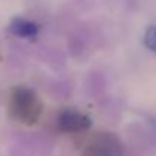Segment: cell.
Wrapping results in <instances>:
<instances>
[{
  "label": "cell",
  "mask_w": 156,
  "mask_h": 156,
  "mask_svg": "<svg viewBox=\"0 0 156 156\" xmlns=\"http://www.w3.org/2000/svg\"><path fill=\"white\" fill-rule=\"evenodd\" d=\"M9 112L12 118L23 124H35L43 112V103L35 91L18 87L12 91L9 100Z\"/></svg>",
  "instance_id": "1"
},
{
  "label": "cell",
  "mask_w": 156,
  "mask_h": 156,
  "mask_svg": "<svg viewBox=\"0 0 156 156\" xmlns=\"http://www.w3.org/2000/svg\"><path fill=\"white\" fill-rule=\"evenodd\" d=\"M124 149L120 141L112 133H97L85 146L83 156H123Z\"/></svg>",
  "instance_id": "2"
},
{
  "label": "cell",
  "mask_w": 156,
  "mask_h": 156,
  "mask_svg": "<svg viewBox=\"0 0 156 156\" xmlns=\"http://www.w3.org/2000/svg\"><path fill=\"white\" fill-rule=\"evenodd\" d=\"M58 127L67 133H77L83 132L91 127V120L76 111H64L58 117Z\"/></svg>",
  "instance_id": "3"
},
{
  "label": "cell",
  "mask_w": 156,
  "mask_h": 156,
  "mask_svg": "<svg viewBox=\"0 0 156 156\" xmlns=\"http://www.w3.org/2000/svg\"><path fill=\"white\" fill-rule=\"evenodd\" d=\"M9 30L20 38H34L38 34L37 24L26 18H14L9 26Z\"/></svg>",
  "instance_id": "4"
},
{
  "label": "cell",
  "mask_w": 156,
  "mask_h": 156,
  "mask_svg": "<svg viewBox=\"0 0 156 156\" xmlns=\"http://www.w3.org/2000/svg\"><path fill=\"white\" fill-rule=\"evenodd\" d=\"M144 44L149 50L156 53V26L147 27V30L144 34Z\"/></svg>",
  "instance_id": "5"
}]
</instances>
